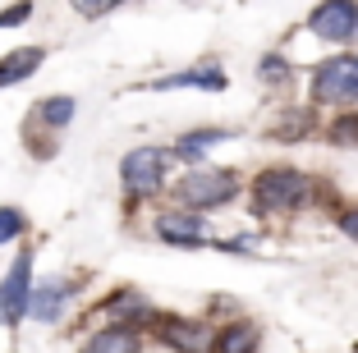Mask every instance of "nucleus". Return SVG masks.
<instances>
[{
  "instance_id": "f257e3e1",
  "label": "nucleus",
  "mask_w": 358,
  "mask_h": 353,
  "mask_svg": "<svg viewBox=\"0 0 358 353\" xmlns=\"http://www.w3.org/2000/svg\"><path fill=\"white\" fill-rule=\"evenodd\" d=\"M248 193H253V207L262 216H294V211H303L317 198V179L294 166H266L248 184Z\"/></svg>"
},
{
  "instance_id": "f03ea898",
  "label": "nucleus",
  "mask_w": 358,
  "mask_h": 353,
  "mask_svg": "<svg viewBox=\"0 0 358 353\" xmlns=\"http://www.w3.org/2000/svg\"><path fill=\"white\" fill-rule=\"evenodd\" d=\"M239 198V175L225 166H189V175L175 184V202L184 211H198V216H207V211H221L230 207V202Z\"/></svg>"
},
{
  "instance_id": "7ed1b4c3",
  "label": "nucleus",
  "mask_w": 358,
  "mask_h": 353,
  "mask_svg": "<svg viewBox=\"0 0 358 353\" xmlns=\"http://www.w3.org/2000/svg\"><path fill=\"white\" fill-rule=\"evenodd\" d=\"M308 96H313V106H340V110L358 106V60L354 55H331V60L313 64Z\"/></svg>"
},
{
  "instance_id": "20e7f679",
  "label": "nucleus",
  "mask_w": 358,
  "mask_h": 353,
  "mask_svg": "<svg viewBox=\"0 0 358 353\" xmlns=\"http://www.w3.org/2000/svg\"><path fill=\"white\" fill-rule=\"evenodd\" d=\"M166 166H170L166 147H134L120 156V184L134 202H152L166 193Z\"/></svg>"
},
{
  "instance_id": "39448f33",
  "label": "nucleus",
  "mask_w": 358,
  "mask_h": 353,
  "mask_svg": "<svg viewBox=\"0 0 358 353\" xmlns=\"http://www.w3.org/2000/svg\"><path fill=\"white\" fill-rule=\"evenodd\" d=\"M152 331L170 353H216V331L198 317H161L157 312Z\"/></svg>"
},
{
  "instance_id": "423d86ee",
  "label": "nucleus",
  "mask_w": 358,
  "mask_h": 353,
  "mask_svg": "<svg viewBox=\"0 0 358 353\" xmlns=\"http://www.w3.org/2000/svg\"><path fill=\"white\" fill-rule=\"evenodd\" d=\"M28 294H32V248L23 243L19 257L5 271V280H0V326H19L28 317Z\"/></svg>"
},
{
  "instance_id": "0eeeda50",
  "label": "nucleus",
  "mask_w": 358,
  "mask_h": 353,
  "mask_svg": "<svg viewBox=\"0 0 358 353\" xmlns=\"http://www.w3.org/2000/svg\"><path fill=\"white\" fill-rule=\"evenodd\" d=\"M308 28L322 42H358V0H322L313 14H308Z\"/></svg>"
},
{
  "instance_id": "6e6552de",
  "label": "nucleus",
  "mask_w": 358,
  "mask_h": 353,
  "mask_svg": "<svg viewBox=\"0 0 358 353\" xmlns=\"http://www.w3.org/2000/svg\"><path fill=\"white\" fill-rule=\"evenodd\" d=\"M152 234H157L161 243H170V248H207L211 234H207V220L198 216V211H161L157 220H152Z\"/></svg>"
},
{
  "instance_id": "1a4fd4ad",
  "label": "nucleus",
  "mask_w": 358,
  "mask_h": 353,
  "mask_svg": "<svg viewBox=\"0 0 358 353\" xmlns=\"http://www.w3.org/2000/svg\"><path fill=\"white\" fill-rule=\"evenodd\" d=\"M152 92H179V87H198V92H225L230 87V73L221 69V64H193V69H179V73H161V78H152Z\"/></svg>"
},
{
  "instance_id": "9d476101",
  "label": "nucleus",
  "mask_w": 358,
  "mask_h": 353,
  "mask_svg": "<svg viewBox=\"0 0 358 353\" xmlns=\"http://www.w3.org/2000/svg\"><path fill=\"white\" fill-rule=\"evenodd\" d=\"M69 303H74V280H42L28 294V317L42 326H55L69 312Z\"/></svg>"
},
{
  "instance_id": "9b49d317",
  "label": "nucleus",
  "mask_w": 358,
  "mask_h": 353,
  "mask_svg": "<svg viewBox=\"0 0 358 353\" xmlns=\"http://www.w3.org/2000/svg\"><path fill=\"white\" fill-rule=\"evenodd\" d=\"M101 317L110 326H134V331H148L152 322H157V308H152L148 298L138 289H115L110 298L101 303Z\"/></svg>"
},
{
  "instance_id": "f8f14e48",
  "label": "nucleus",
  "mask_w": 358,
  "mask_h": 353,
  "mask_svg": "<svg viewBox=\"0 0 358 353\" xmlns=\"http://www.w3.org/2000/svg\"><path fill=\"white\" fill-rule=\"evenodd\" d=\"M230 143V129H189V134H179L175 147H170V161H184V166H202L207 161L211 147Z\"/></svg>"
},
{
  "instance_id": "ddd939ff",
  "label": "nucleus",
  "mask_w": 358,
  "mask_h": 353,
  "mask_svg": "<svg viewBox=\"0 0 358 353\" xmlns=\"http://www.w3.org/2000/svg\"><path fill=\"white\" fill-rule=\"evenodd\" d=\"M83 353H143V331L134 326H101L83 340Z\"/></svg>"
},
{
  "instance_id": "4468645a",
  "label": "nucleus",
  "mask_w": 358,
  "mask_h": 353,
  "mask_svg": "<svg viewBox=\"0 0 358 353\" xmlns=\"http://www.w3.org/2000/svg\"><path fill=\"white\" fill-rule=\"evenodd\" d=\"M46 64V46H19L0 60V87H14V83H28L32 73Z\"/></svg>"
},
{
  "instance_id": "2eb2a0df",
  "label": "nucleus",
  "mask_w": 358,
  "mask_h": 353,
  "mask_svg": "<svg viewBox=\"0 0 358 353\" xmlns=\"http://www.w3.org/2000/svg\"><path fill=\"white\" fill-rule=\"evenodd\" d=\"M74 115H78L74 96H42V101L32 106V124L51 129V134H64V129L74 124Z\"/></svg>"
},
{
  "instance_id": "dca6fc26",
  "label": "nucleus",
  "mask_w": 358,
  "mask_h": 353,
  "mask_svg": "<svg viewBox=\"0 0 358 353\" xmlns=\"http://www.w3.org/2000/svg\"><path fill=\"white\" fill-rule=\"evenodd\" d=\"M313 134H317V115H313V106L285 110L280 120L271 124V138H275V143H299V138H313Z\"/></svg>"
},
{
  "instance_id": "f3484780",
  "label": "nucleus",
  "mask_w": 358,
  "mask_h": 353,
  "mask_svg": "<svg viewBox=\"0 0 358 353\" xmlns=\"http://www.w3.org/2000/svg\"><path fill=\"white\" fill-rule=\"evenodd\" d=\"M257 340L262 331L253 322H225L216 331V353H257Z\"/></svg>"
},
{
  "instance_id": "a211bd4d",
  "label": "nucleus",
  "mask_w": 358,
  "mask_h": 353,
  "mask_svg": "<svg viewBox=\"0 0 358 353\" xmlns=\"http://www.w3.org/2000/svg\"><path fill=\"white\" fill-rule=\"evenodd\" d=\"M327 138H331L336 147H358V110H340L336 120H331Z\"/></svg>"
},
{
  "instance_id": "6ab92c4d",
  "label": "nucleus",
  "mask_w": 358,
  "mask_h": 353,
  "mask_svg": "<svg viewBox=\"0 0 358 353\" xmlns=\"http://www.w3.org/2000/svg\"><path fill=\"white\" fill-rule=\"evenodd\" d=\"M257 83H266V87H280V83H289V60L285 55H262L257 60Z\"/></svg>"
},
{
  "instance_id": "aec40b11",
  "label": "nucleus",
  "mask_w": 358,
  "mask_h": 353,
  "mask_svg": "<svg viewBox=\"0 0 358 353\" xmlns=\"http://www.w3.org/2000/svg\"><path fill=\"white\" fill-rule=\"evenodd\" d=\"M28 234V216L19 207H0V243H19Z\"/></svg>"
},
{
  "instance_id": "412c9836",
  "label": "nucleus",
  "mask_w": 358,
  "mask_h": 353,
  "mask_svg": "<svg viewBox=\"0 0 358 353\" xmlns=\"http://www.w3.org/2000/svg\"><path fill=\"white\" fill-rule=\"evenodd\" d=\"M32 10H37L32 0H14V5H5V10H0V28H23V23L32 19Z\"/></svg>"
},
{
  "instance_id": "4be33fe9",
  "label": "nucleus",
  "mask_w": 358,
  "mask_h": 353,
  "mask_svg": "<svg viewBox=\"0 0 358 353\" xmlns=\"http://www.w3.org/2000/svg\"><path fill=\"white\" fill-rule=\"evenodd\" d=\"M69 5H74V14H78V19H101V14L120 10L124 0H69Z\"/></svg>"
},
{
  "instance_id": "5701e85b",
  "label": "nucleus",
  "mask_w": 358,
  "mask_h": 353,
  "mask_svg": "<svg viewBox=\"0 0 358 353\" xmlns=\"http://www.w3.org/2000/svg\"><path fill=\"white\" fill-rule=\"evenodd\" d=\"M340 234H345L349 243H358V202H354V207H345V211H340Z\"/></svg>"
},
{
  "instance_id": "b1692460",
  "label": "nucleus",
  "mask_w": 358,
  "mask_h": 353,
  "mask_svg": "<svg viewBox=\"0 0 358 353\" xmlns=\"http://www.w3.org/2000/svg\"><path fill=\"white\" fill-rule=\"evenodd\" d=\"M354 60H358V55H354Z\"/></svg>"
}]
</instances>
